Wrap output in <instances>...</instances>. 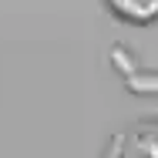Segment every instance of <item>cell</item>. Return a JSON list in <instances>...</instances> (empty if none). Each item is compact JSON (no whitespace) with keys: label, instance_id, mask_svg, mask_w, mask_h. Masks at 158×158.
I'll list each match as a JSON object with an SVG mask.
<instances>
[{"label":"cell","instance_id":"6da1fadb","mask_svg":"<svg viewBox=\"0 0 158 158\" xmlns=\"http://www.w3.org/2000/svg\"><path fill=\"white\" fill-rule=\"evenodd\" d=\"M101 158H158V114H141L111 131Z\"/></svg>","mask_w":158,"mask_h":158},{"label":"cell","instance_id":"7a4b0ae2","mask_svg":"<svg viewBox=\"0 0 158 158\" xmlns=\"http://www.w3.org/2000/svg\"><path fill=\"white\" fill-rule=\"evenodd\" d=\"M108 61L121 74V81H125V88L131 94H158V71H145L141 61H138V54L128 44L114 40L108 47Z\"/></svg>","mask_w":158,"mask_h":158},{"label":"cell","instance_id":"3957f363","mask_svg":"<svg viewBox=\"0 0 158 158\" xmlns=\"http://www.w3.org/2000/svg\"><path fill=\"white\" fill-rule=\"evenodd\" d=\"M104 10L135 27L158 24V0H104Z\"/></svg>","mask_w":158,"mask_h":158}]
</instances>
